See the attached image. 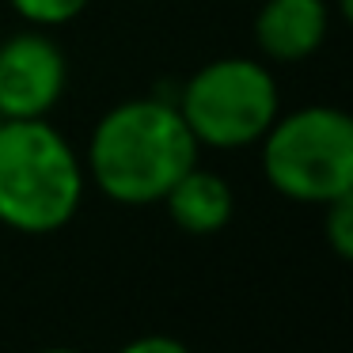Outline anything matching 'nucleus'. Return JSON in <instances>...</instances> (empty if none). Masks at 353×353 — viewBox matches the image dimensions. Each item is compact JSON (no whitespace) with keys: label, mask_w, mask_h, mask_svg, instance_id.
<instances>
[{"label":"nucleus","mask_w":353,"mask_h":353,"mask_svg":"<svg viewBox=\"0 0 353 353\" xmlns=\"http://www.w3.org/2000/svg\"><path fill=\"white\" fill-rule=\"evenodd\" d=\"M8 4L34 27H65L88 8V0H8Z\"/></svg>","instance_id":"6e6552de"},{"label":"nucleus","mask_w":353,"mask_h":353,"mask_svg":"<svg viewBox=\"0 0 353 353\" xmlns=\"http://www.w3.org/2000/svg\"><path fill=\"white\" fill-rule=\"evenodd\" d=\"M42 353H80V350H69V345H50V350H42Z\"/></svg>","instance_id":"9b49d317"},{"label":"nucleus","mask_w":353,"mask_h":353,"mask_svg":"<svg viewBox=\"0 0 353 353\" xmlns=\"http://www.w3.org/2000/svg\"><path fill=\"white\" fill-rule=\"evenodd\" d=\"M118 353H190V345L171 334H141L133 342H125Z\"/></svg>","instance_id":"9d476101"},{"label":"nucleus","mask_w":353,"mask_h":353,"mask_svg":"<svg viewBox=\"0 0 353 353\" xmlns=\"http://www.w3.org/2000/svg\"><path fill=\"white\" fill-rule=\"evenodd\" d=\"M163 205H168L171 221L179 224L190 236H213L224 224L232 221V209H236V198H232V186L224 175L216 171H205L194 163L186 175H179V183L163 194Z\"/></svg>","instance_id":"0eeeda50"},{"label":"nucleus","mask_w":353,"mask_h":353,"mask_svg":"<svg viewBox=\"0 0 353 353\" xmlns=\"http://www.w3.org/2000/svg\"><path fill=\"white\" fill-rule=\"evenodd\" d=\"M84 163L46 118L0 122V224L19 236L61 232L84 201Z\"/></svg>","instance_id":"f03ea898"},{"label":"nucleus","mask_w":353,"mask_h":353,"mask_svg":"<svg viewBox=\"0 0 353 353\" xmlns=\"http://www.w3.org/2000/svg\"><path fill=\"white\" fill-rule=\"evenodd\" d=\"M0 122H4V118H0Z\"/></svg>","instance_id":"f8f14e48"},{"label":"nucleus","mask_w":353,"mask_h":353,"mask_svg":"<svg viewBox=\"0 0 353 353\" xmlns=\"http://www.w3.org/2000/svg\"><path fill=\"white\" fill-rule=\"evenodd\" d=\"M262 171L281 198L327 205L353 194V118L338 107H304L262 133Z\"/></svg>","instance_id":"7ed1b4c3"},{"label":"nucleus","mask_w":353,"mask_h":353,"mask_svg":"<svg viewBox=\"0 0 353 353\" xmlns=\"http://www.w3.org/2000/svg\"><path fill=\"white\" fill-rule=\"evenodd\" d=\"M330 31V0H266L254 16V42L270 61H304Z\"/></svg>","instance_id":"423d86ee"},{"label":"nucleus","mask_w":353,"mask_h":353,"mask_svg":"<svg viewBox=\"0 0 353 353\" xmlns=\"http://www.w3.org/2000/svg\"><path fill=\"white\" fill-rule=\"evenodd\" d=\"M323 213H327L323 236H327L330 251H334L338 259H350L353 254V194H342V198L327 201Z\"/></svg>","instance_id":"1a4fd4ad"},{"label":"nucleus","mask_w":353,"mask_h":353,"mask_svg":"<svg viewBox=\"0 0 353 353\" xmlns=\"http://www.w3.org/2000/svg\"><path fill=\"white\" fill-rule=\"evenodd\" d=\"M65 84L69 65L50 34L19 31L0 42V118H46Z\"/></svg>","instance_id":"39448f33"},{"label":"nucleus","mask_w":353,"mask_h":353,"mask_svg":"<svg viewBox=\"0 0 353 353\" xmlns=\"http://www.w3.org/2000/svg\"><path fill=\"white\" fill-rule=\"evenodd\" d=\"M198 141L168 99H125L95 122L88 175L118 205H152L198 163Z\"/></svg>","instance_id":"f257e3e1"},{"label":"nucleus","mask_w":353,"mask_h":353,"mask_svg":"<svg viewBox=\"0 0 353 353\" xmlns=\"http://www.w3.org/2000/svg\"><path fill=\"white\" fill-rule=\"evenodd\" d=\"M277 80L254 57H216L186 80L179 114L198 145L247 148L277 118Z\"/></svg>","instance_id":"20e7f679"}]
</instances>
